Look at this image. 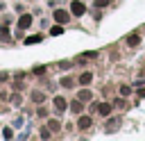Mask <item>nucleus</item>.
<instances>
[{
	"label": "nucleus",
	"mask_w": 145,
	"mask_h": 141,
	"mask_svg": "<svg viewBox=\"0 0 145 141\" xmlns=\"http://www.w3.org/2000/svg\"><path fill=\"white\" fill-rule=\"evenodd\" d=\"M41 41V36L36 34V36H29V39H25V43H39Z\"/></svg>",
	"instance_id": "ddd939ff"
},
{
	"label": "nucleus",
	"mask_w": 145,
	"mask_h": 141,
	"mask_svg": "<svg viewBox=\"0 0 145 141\" xmlns=\"http://www.w3.org/2000/svg\"><path fill=\"white\" fill-rule=\"evenodd\" d=\"M61 84H63V86H72V77H63Z\"/></svg>",
	"instance_id": "4468645a"
},
{
	"label": "nucleus",
	"mask_w": 145,
	"mask_h": 141,
	"mask_svg": "<svg viewBox=\"0 0 145 141\" xmlns=\"http://www.w3.org/2000/svg\"><path fill=\"white\" fill-rule=\"evenodd\" d=\"M54 107H57V114H61V111H66V107H68V102L61 98V96H57L54 98Z\"/></svg>",
	"instance_id": "39448f33"
},
{
	"label": "nucleus",
	"mask_w": 145,
	"mask_h": 141,
	"mask_svg": "<svg viewBox=\"0 0 145 141\" xmlns=\"http://www.w3.org/2000/svg\"><path fill=\"white\" fill-rule=\"evenodd\" d=\"M54 20H57V23H61V25H66V23L70 20V14H68V11H63V9H57V11H54Z\"/></svg>",
	"instance_id": "f257e3e1"
},
{
	"label": "nucleus",
	"mask_w": 145,
	"mask_h": 141,
	"mask_svg": "<svg viewBox=\"0 0 145 141\" xmlns=\"http://www.w3.org/2000/svg\"><path fill=\"white\" fill-rule=\"evenodd\" d=\"M29 25H32V16H29V14H23V16L18 18V27L25 30V27H29Z\"/></svg>",
	"instance_id": "20e7f679"
},
{
	"label": "nucleus",
	"mask_w": 145,
	"mask_h": 141,
	"mask_svg": "<svg viewBox=\"0 0 145 141\" xmlns=\"http://www.w3.org/2000/svg\"><path fill=\"white\" fill-rule=\"evenodd\" d=\"M70 11H72L75 16H82V14L86 11V7H84V2H79V0H72V5H70Z\"/></svg>",
	"instance_id": "f03ea898"
},
{
	"label": "nucleus",
	"mask_w": 145,
	"mask_h": 141,
	"mask_svg": "<svg viewBox=\"0 0 145 141\" xmlns=\"http://www.w3.org/2000/svg\"><path fill=\"white\" fill-rule=\"evenodd\" d=\"M97 111H100L102 116H109V114H111V105H109V102H100V105H97Z\"/></svg>",
	"instance_id": "0eeeda50"
},
{
	"label": "nucleus",
	"mask_w": 145,
	"mask_h": 141,
	"mask_svg": "<svg viewBox=\"0 0 145 141\" xmlns=\"http://www.w3.org/2000/svg\"><path fill=\"white\" fill-rule=\"evenodd\" d=\"M48 127H50V130H59V121H50Z\"/></svg>",
	"instance_id": "dca6fc26"
},
{
	"label": "nucleus",
	"mask_w": 145,
	"mask_h": 141,
	"mask_svg": "<svg viewBox=\"0 0 145 141\" xmlns=\"http://www.w3.org/2000/svg\"><path fill=\"white\" fill-rule=\"evenodd\" d=\"M91 125H93L91 116H79V121H77V127H79V130H88Z\"/></svg>",
	"instance_id": "7ed1b4c3"
},
{
	"label": "nucleus",
	"mask_w": 145,
	"mask_h": 141,
	"mask_svg": "<svg viewBox=\"0 0 145 141\" xmlns=\"http://www.w3.org/2000/svg\"><path fill=\"white\" fill-rule=\"evenodd\" d=\"M120 127V118H111V121H106V132H116Z\"/></svg>",
	"instance_id": "423d86ee"
},
{
	"label": "nucleus",
	"mask_w": 145,
	"mask_h": 141,
	"mask_svg": "<svg viewBox=\"0 0 145 141\" xmlns=\"http://www.w3.org/2000/svg\"><path fill=\"white\" fill-rule=\"evenodd\" d=\"M32 100H34V102H43V100H45V96H43L41 91H34V96H32Z\"/></svg>",
	"instance_id": "9b49d317"
},
{
	"label": "nucleus",
	"mask_w": 145,
	"mask_h": 141,
	"mask_svg": "<svg viewBox=\"0 0 145 141\" xmlns=\"http://www.w3.org/2000/svg\"><path fill=\"white\" fill-rule=\"evenodd\" d=\"M138 41H140L138 34H129V36H127V43H129V45H138Z\"/></svg>",
	"instance_id": "1a4fd4ad"
},
{
	"label": "nucleus",
	"mask_w": 145,
	"mask_h": 141,
	"mask_svg": "<svg viewBox=\"0 0 145 141\" xmlns=\"http://www.w3.org/2000/svg\"><path fill=\"white\" fill-rule=\"evenodd\" d=\"M91 80H93V75H91V73H88V70H86V73H82V75H79V84H84V86H86V84H91Z\"/></svg>",
	"instance_id": "6e6552de"
},
{
	"label": "nucleus",
	"mask_w": 145,
	"mask_h": 141,
	"mask_svg": "<svg viewBox=\"0 0 145 141\" xmlns=\"http://www.w3.org/2000/svg\"><path fill=\"white\" fill-rule=\"evenodd\" d=\"M50 32H52V34H61V32H63V30H61V23H59V25H57V27H52V30H50Z\"/></svg>",
	"instance_id": "f3484780"
},
{
	"label": "nucleus",
	"mask_w": 145,
	"mask_h": 141,
	"mask_svg": "<svg viewBox=\"0 0 145 141\" xmlns=\"http://www.w3.org/2000/svg\"><path fill=\"white\" fill-rule=\"evenodd\" d=\"M109 2H111V0H95V5H97V7H106Z\"/></svg>",
	"instance_id": "a211bd4d"
},
{
	"label": "nucleus",
	"mask_w": 145,
	"mask_h": 141,
	"mask_svg": "<svg viewBox=\"0 0 145 141\" xmlns=\"http://www.w3.org/2000/svg\"><path fill=\"white\" fill-rule=\"evenodd\" d=\"M129 93H131L129 86H120V96H129Z\"/></svg>",
	"instance_id": "2eb2a0df"
},
{
	"label": "nucleus",
	"mask_w": 145,
	"mask_h": 141,
	"mask_svg": "<svg viewBox=\"0 0 145 141\" xmlns=\"http://www.w3.org/2000/svg\"><path fill=\"white\" fill-rule=\"evenodd\" d=\"M70 109H72V111H82V100H75V102L70 105Z\"/></svg>",
	"instance_id": "f8f14e48"
},
{
	"label": "nucleus",
	"mask_w": 145,
	"mask_h": 141,
	"mask_svg": "<svg viewBox=\"0 0 145 141\" xmlns=\"http://www.w3.org/2000/svg\"><path fill=\"white\" fill-rule=\"evenodd\" d=\"M79 100H82V102L91 100V91H88V89H82V91H79Z\"/></svg>",
	"instance_id": "9d476101"
}]
</instances>
